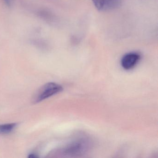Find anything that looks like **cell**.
I'll use <instances>...</instances> for the list:
<instances>
[{
  "instance_id": "cell-1",
  "label": "cell",
  "mask_w": 158,
  "mask_h": 158,
  "mask_svg": "<svg viewBox=\"0 0 158 158\" xmlns=\"http://www.w3.org/2000/svg\"><path fill=\"white\" fill-rule=\"evenodd\" d=\"M90 148L88 139L80 138L69 143L62 151L63 155L67 157H77L85 154Z\"/></svg>"
},
{
  "instance_id": "cell-2",
  "label": "cell",
  "mask_w": 158,
  "mask_h": 158,
  "mask_svg": "<svg viewBox=\"0 0 158 158\" xmlns=\"http://www.w3.org/2000/svg\"><path fill=\"white\" fill-rule=\"evenodd\" d=\"M63 90L62 86L54 82L47 83L41 86L34 95V103L41 102L54 95L59 94Z\"/></svg>"
},
{
  "instance_id": "cell-3",
  "label": "cell",
  "mask_w": 158,
  "mask_h": 158,
  "mask_svg": "<svg viewBox=\"0 0 158 158\" xmlns=\"http://www.w3.org/2000/svg\"><path fill=\"white\" fill-rule=\"evenodd\" d=\"M141 59V55L136 52H128L121 59V64L123 69L130 70L135 68Z\"/></svg>"
},
{
  "instance_id": "cell-4",
  "label": "cell",
  "mask_w": 158,
  "mask_h": 158,
  "mask_svg": "<svg viewBox=\"0 0 158 158\" xmlns=\"http://www.w3.org/2000/svg\"><path fill=\"white\" fill-rule=\"evenodd\" d=\"M121 4V0H106L103 11L111 10L117 9Z\"/></svg>"
},
{
  "instance_id": "cell-5",
  "label": "cell",
  "mask_w": 158,
  "mask_h": 158,
  "mask_svg": "<svg viewBox=\"0 0 158 158\" xmlns=\"http://www.w3.org/2000/svg\"><path fill=\"white\" fill-rule=\"evenodd\" d=\"M17 124L16 123L0 124V135H7L13 131Z\"/></svg>"
},
{
  "instance_id": "cell-6",
  "label": "cell",
  "mask_w": 158,
  "mask_h": 158,
  "mask_svg": "<svg viewBox=\"0 0 158 158\" xmlns=\"http://www.w3.org/2000/svg\"><path fill=\"white\" fill-rule=\"evenodd\" d=\"M94 6L99 11H103L106 0H92Z\"/></svg>"
},
{
  "instance_id": "cell-7",
  "label": "cell",
  "mask_w": 158,
  "mask_h": 158,
  "mask_svg": "<svg viewBox=\"0 0 158 158\" xmlns=\"http://www.w3.org/2000/svg\"><path fill=\"white\" fill-rule=\"evenodd\" d=\"M28 157V158H38V156L36 154H35V153H31V154H29Z\"/></svg>"
},
{
  "instance_id": "cell-8",
  "label": "cell",
  "mask_w": 158,
  "mask_h": 158,
  "mask_svg": "<svg viewBox=\"0 0 158 158\" xmlns=\"http://www.w3.org/2000/svg\"><path fill=\"white\" fill-rule=\"evenodd\" d=\"M4 1L8 6L10 5V0H4Z\"/></svg>"
}]
</instances>
